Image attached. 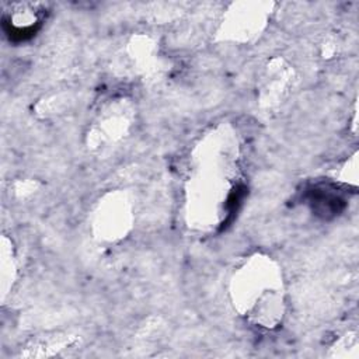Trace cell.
Returning <instances> with one entry per match:
<instances>
[{"instance_id": "cell-1", "label": "cell", "mask_w": 359, "mask_h": 359, "mask_svg": "<svg viewBox=\"0 0 359 359\" xmlns=\"http://www.w3.org/2000/svg\"><path fill=\"white\" fill-rule=\"evenodd\" d=\"M4 24L8 25L10 35L18 39H25L36 31L41 24V18L38 11H32L31 8H18L4 20Z\"/></svg>"}]
</instances>
